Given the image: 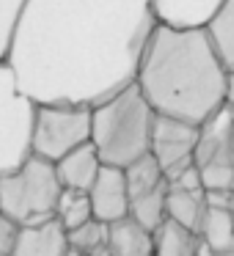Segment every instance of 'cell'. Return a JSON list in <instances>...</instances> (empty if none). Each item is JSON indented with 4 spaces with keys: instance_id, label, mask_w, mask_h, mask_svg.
Returning <instances> with one entry per match:
<instances>
[{
    "instance_id": "obj_21",
    "label": "cell",
    "mask_w": 234,
    "mask_h": 256,
    "mask_svg": "<svg viewBox=\"0 0 234 256\" xmlns=\"http://www.w3.org/2000/svg\"><path fill=\"white\" fill-rule=\"evenodd\" d=\"M20 232H22L20 223L8 220V218H0V256H12L14 245L20 240Z\"/></svg>"
},
{
    "instance_id": "obj_11",
    "label": "cell",
    "mask_w": 234,
    "mask_h": 256,
    "mask_svg": "<svg viewBox=\"0 0 234 256\" xmlns=\"http://www.w3.org/2000/svg\"><path fill=\"white\" fill-rule=\"evenodd\" d=\"M56 168H58V179H61L64 190L91 193V188L96 184L105 162H102L100 152L94 149V144H88V146H83V149L72 152L69 157H64Z\"/></svg>"
},
{
    "instance_id": "obj_25",
    "label": "cell",
    "mask_w": 234,
    "mask_h": 256,
    "mask_svg": "<svg viewBox=\"0 0 234 256\" xmlns=\"http://www.w3.org/2000/svg\"><path fill=\"white\" fill-rule=\"evenodd\" d=\"M69 256H83V254H78V250H72V254H69Z\"/></svg>"
},
{
    "instance_id": "obj_8",
    "label": "cell",
    "mask_w": 234,
    "mask_h": 256,
    "mask_svg": "<svg viewBox=\"0 0 234 256\" xmlns=\"http://www.w3.org/2000/svg\"><path fill=\"white\" fill-rule=\"evenodd\" d=\"M91 204H94V218L108 223V226L127 220L130 212H132L127 174L122 168H102L96 184L91 188Z\"/></svg>"
},
{
    "instance_id": "obj_16",
    "label": "cell",
    "mask_w": 234,
    "mask_h": 256,
    "mask_svg": "<svg viewBox=\"0 0 234 256\" xmlns=\"http://www.w3.org/2000/svg\"><path fill=\"white\" fill-rule=\"evenodd\" d=\"M127 184H130V198H140V196L157 193V190L168 188V176L162 171V166L157 162L154 154H146L144 160H138L135 166H130L127 171Z\"/></svg>"
},
{
    "instance_id": "obj_2",
    "label": "cell",
    "mask_w": 234,
    "mask_h": 256,
    "mask_svg": "<svg viewBox=\"0 0 234 256\" xmlns=\"http://www.w3.org/2000/svg\"><path fill=\"white\" fill-rule=\"evenodd\" d=\"M138 88L157 116L204 127L226 108L228 72L206 30L157 25L146 44Z\"/></svg>"
},
{
    "instance_id": "obj_15",
    "label": "cell",
    "mask_w": 234,
    "mask_h": 256,
    "mask_svg": "<svg viewBox=\"0 0 234 256\" xmlns=\"http://www.w3.org/2000/svg\"><path fill=\"white\" fill-rule=\"evenodd\" d=\"M201 245L218 254L234 250V210L232 206H210L201 226Z\"/></svg>"
},
{
    "instance_id": "obj_3",
    "label": "cell",
    "mask_w": 234,
    "mask_h": 256,
    "mask_svg": "<svg viewBox=\"0 0 234 256\" xmlns=\"http://www.w3.org/2000/svg\"><path fill=\"white\" fill-rule=\"evenodd\" d=\"M157 127V110L149 105L138 83L118 91L94 108V149L108 168L127 171L146 154H152V140Z\"/></svg>"
},
{
    "instance_id": "obj_17",
    "label": "cell",
    "mask_w": 234,
    "mask_h": 256,
    "mask_svg": "<svg viewBox=\"0 0 234 256\" xmlns=\"http://www.w3.org/2000/svg\"><path fill=\"white\" fill-rule=\"evenodd\" d=\"M210 42L215 47L218 58L223 61L226 72H234V0H226V6L218 12V17L206 28Z\"/></svg>"
},
{
    "instance_id": "obj_19",
    "label": "cell",
    "mask_w": 234,
    "mask_h": 256,
    "mask_svg": "<svg viewBox=\"0 0 234 256\" xmlns=\"http://www.w3.org/2000/svg\"><path fill=\"white\" fill-rule=\"evenodd\" d=\"M69 242H72V250L83 256H96L102 250H108V242H110V226L102 220H88L86 226L69 232Z\"/></svg>"
},
{
    "instance_id": "obj_12",
    "label": "cell",
    "mask_w": 234,
    "mask_h": 256,
    "mask_svg": "<svg viewBox=\"0 0 234 256\" xmlns=\"http://www.w3.org/2000/svg\"><path fill=\"white\" fill-rule=\"evenodd\" d=\"M206 212H210L206 190H182L168 184V220H176L179 226L198 234L201 226H204Z\"/></svg>"
},
{
    "instance_id": "obj_20",
    "label": "cell",
    "mask_w": 234,
    "mask_h": 256,
    "mask_svg": "<svg viewBox=\"0 0 234 256\" xmlns=\"http://www.w3.org/2000/svg\"><path fill=\"white\" fill-rule=\"evenodd\" d=\"M3 8H0V22H3V56H6L8 44L14 39V30H17V22L22 17L28 0H0Z\"/></svg>"
},
{
    "instance_id": "obj_4",
    "label": "cell",
    "mask_w": 234,
    "mask_h": 256,
    "mask_svg": "<svg viewBox=\"0 0 234 256\" xmlns=\"http://www.w3.org/2000/svg\"><path fill=\"white\" fill-rule=\"evenodd\" d=\"M61 196L64 184L58 179L56 162H47L42 157H30L25 166H20L12 174H3V179H0L3 218L20 223V226L52 220Z\"/></svg>"
},
{
    "instance_id": "obj_14",
    "label": "cell",
    "mask_w": 234,
    "mask_h": 256,
    "mask_svg": "<svg viewBox=\"0 0 234 256\" xmlns=\"http://www.w3.org/2000/svg\"><path fill=\"white\" fill-rule=\"evenodd\" d=\"M201 237L190 228L179 226L176 220H166L154 232V256H198Z\"/></svg>"
},
{
    "instance_id": "obj_24",
    "label": "cell",
    "mask_w": 234,
    "mask_h": 256,
    "mask_svg": "<svg viewBox=\"0 0 234 256\" xmlns=\"http://www.w3.org/2000/svg\"><path fill=\"white\" fill-rule=\"evenodd\" d=\"M96 256H110V250H102V254H96Z\"/></svg>"
},
{
    "instance_id": "obj_9",
    "label": "cell",
    "mask_w": 234,
    "mask_h": 256,
    "mask_svg": "<svg viewBox=\"0 0 234 256\" xmlns=\"http://www.w3.org/2000/svg\"><path fill=\"white\" fill-rule=\"evenodd\" d=\"M226 0H154V17L160 25L179 30H206Z\"/></svg>"
},
{
    "instance_id": "obj_6",
    "label": "cell",
    "mask_w": 234,
    "mask_h": 256,
    "mask_svg": "<svg viewBox=\"0 0 234 256\" xmlns=\"http://www.w3.org/2000/svg\"><path fill=\"white\" fill-rule=\"evenodd\" d=\"M201 127H193L188 122L157 116L154 140H152V154L162 166L168 182L196 166V149H198Z\"/></svg>"
},
{
    "instance_id": "obj_7",
    "label": "cell",
    "mask_w": 234,
    "mask_h": 256,
    "mask_svg": "<svg viewBox=\"0 0 234 256\" xmlns=\"http://www.w3.org/2000/svg\"><path fill=\"white\" fill-rule=\"evenodd\" d=\"M196 166L204 168H234V110L223 108L201 127Z\"/></svg>"
},
{
    "instance_id": "obj_22",
    "label": "cell",
    "mask_w": 234,
    "mask_h": 256,
    "mask_svg": "<svg viewBox=\"0 0 234 256\" xmlns=\"http://www.w3.org/2000/svg\"><path fill=\"white\" fill-rule=\"evenodd\" d=\"M226 105L234 110V72L228 74V94H226Z\"/></svg>"
},
{
    "instance_id": "obj_1",
    "label": "cell",
    "mask_w": 234,
    "mask_h": 256,
    "mask_svg": "<svg viewBox=\"0 0 234 256\" xmlns=\"http://www.w3.org/2000/svg\"><path fill=\"white\" fill-rule=\"evenodd\" d=\"M154 0H28L3 66L36 105L96 108L138 80Z\"/></svg>"
},
{
    "instance_id": "obj_10",
    "label": "cell",
    "mask_w": 234,
    "mask_h": 256,
    "mask_svg": "<svg viewBox=\"0 0 234 256\" xmlns=\"http://www.w3.org/2000/svg\"><path fill=\"white\" fill-rule=\"evenodd\" d=\"M72 254V242H69V232L58 218L44 223H34V226H22L20 240L14 245L12 256H69Z\"/></svg>"
},
{
    "instance_id": "obj_23",
    "label": "cell",
    "mask_w": 234,
    "mask_h": 256,
    "mask_svg": "<svg viewBox=\"0 0 234 256\" xmlns=\"http://www.w3.org/2000/svg\"><path fill=\"white\" fill-rule=\"evenodd\" d=\"M198 256H234V250H226V254H218V250H210V248H201Z\"/></svg>"
},
{
    "instance_id": "obj_13",
    "label": "cell",
    "mask_w": 234,
    "mask_h": 256,
    "mask_svg": "<svg viewBox=\"0 0 234 256\" xmlns=\"http://www.w3.org/2000/svg\"><path fill=\"white\" fill-rule=\"evenodd\" d=\"M110 256H154V234L138 220L127 218L110 226Z\"/></svg>"
},
{
    "instance_id": "obj_18",
    "label": "cell",
    "mask_w": 234,
    "mask_h": 256,
    "mask_svg": "<svg viewBox=\"0 0 234 256\" xmlns=\"http://www.w3.org/2000/svg\"><path fill=\"white\" fill-rule=\"evenodd\" d=\"M56 218L64 223L66 232L86 226L88 220H94V204H91V193H80V190H64L61 201H58Z\"/></svg>"
},
{
    "instance_id": "obj_5",
    "label": "cell",
    "mask_w": 234,
    "mask_h": 256,
    "mask_svg": "<svg viewBox=\"0 0 234 256\" xmlns=\"http://www.w3.org/2000/svg\"><path fill=\"white\" fill-rule=\"evenodd\" d=\"M94 138V108L83 105H39L34 127V157L61 162Z\"/></svg>"
}]
</instances>
